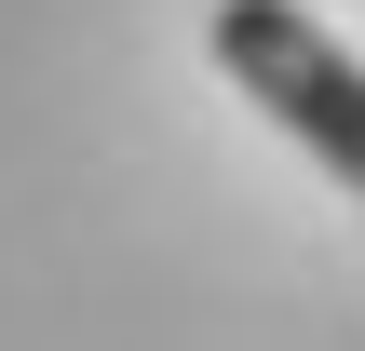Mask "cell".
Listing matches in <instances>:
<instances>
[{
    "mask_svg": "<svg viewBox=\"0 0 365 351\" xmlns=\"http://www.w3.org/2000/svg\"><path fill=\"white\" fill-rule=\"evenodd\" d=\"M217 68H230L312 162H339L365 189V54L352 41H325L298 0H217Z\"/></svg>",
    "mask_w": 365,
    "mask_h": 351,
    "instance_id": "cell-1",
    "label": "cell"
}]
</instances>
